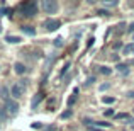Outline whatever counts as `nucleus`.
I'll use <instances>...</instances> for the list:
<instances>
[{
  "label": "nucleus",
  "mask_w": 134,
  "mask_h": 131,
  "mask_svg": "<svg viewBox=\"0 0 134 131\" xmlns=\"http://www.w3.org/2000/svg\"><path fill=\"white\" fill-rule=\"evenodd\" d=\"M5 111L9 112V114H17V111H19V104H17L15 101H12V99H9V101H5Z\"/></svg>",
  "instance_id": "5"
},
{
  "label": "nucleus",
  "mask_w": 134,
  "mask_h": 131,
  "mask_svg": "<svg viewBox=\"0 0 134 131\" xmlns=\"http://www.w3.org/2000/svg\"><path fill=\"white\" fill-rule=\"evenodd\" d=\"M24 90H26V83L24 82H17V83H14V85L10 87V95H14L15 99H19V97L24 95Z\"/></svg>",
  "instance_id": "3"
},
{
  "label": "nucleus",
  "mask_w": 134,
  "mask_h": 131,
  "mask_svg": "<svg viewBox=\"0 0 134 131\" xmlns=\"http://www.w3.org/2000/svg\"><path fill=\"white\" fill-rule=\"evenodd\" d=\"M114 101H115L114 97H102V102H104V104H114Z\"/></svg>",
  "instance_id": "12"
},
{
  "label": "nucleus",
  "mask_w": 134,
  "mask_h": 131,
  "mask_svg": "<svg viewBox=\"0 0 134 131\" xmlns=\"http://www.w3.org/2000/svg\"><path fill=\"white\" fill-rule=\"evenodd\" d=\"M7 114H9V112L5 111V107H0V119H5Z\"/></svg>",
  "instance_id": "15"
},
{
  "label": "nucleus",
  "mask_w": 134,
  "mask_h": 131,
  "mask_svg": "<svg viewBox=\"0 0 134 131\" xmlns=\"http://www.w3.org/2000/svg\"><path fill=\"white\" fill-rule=\"evenodd\" d=\"M71 114H73V112L68 109V111H65V112L61 114V118H63V119H68V118H71Z\"/></svg>",
  "instance_id": "16"
},
{
  "label": "nucleus",
  "mask_w": 134,
  "mask_h": 131,
  "mask_svg": "<svg viewBox=\"0 0 134 131\" xmlns=\"http://www.w3.org/2000/svg\"><path fill=\"white\" fill-rule=\"evenodd\" d=\"M22 31H24L26 34H29V36H34V34H36L34 27H31V26H24V27H22Z\"/></svg>",
  "instance_id": "9"
},
{
  "label": "nucleus",
  "mask_w": 134,
  "mask_h": 131,
  "mask_svg": "<svg viewBox=\"0 0 134 131\" xmlns=\"http://www.w3.org/2000/svg\"><path fill=\"white\" fill-rule=\"evenodd\" d=\"M100 73H104V75H110L112 70H110V68H107V66H100Z\"/></svg>",
  "instance_id": "13"
},
{
  "label": "nucleus",
  "mask_w": 134,
  "mask_h": 131,
  "mask_svg": "<svg viewBox=\"0 0 134 131\" xmlns=\"http://www.w3.org/2000/svg\"><path fill=\"white\" fill-rule=\"evenodd\" d=\"M0 97H2L3 101H9V88H7L5 85L0 87Z\"/></svg>",
  "instance_id": "7"
},
{
  "label": "nucleus",
  "mask_w": 134,
  "mask_h": 131,
  "mask_svg": "<svg viewBox=\"0 0 134 131\" xmlns=\"http://www.w3.org/2000/svg\"><path fill=\"white\" fill-rule=\"evenodd\" d=\"M105 118H109V116H114V109H105Z\"/></svg>",
  "instance_id": "21"
},
{
  "label": "nucleus",
  "mask_w": 134,
  "mask_h": 131,
  "mask_svg": "<svg viewBox=\"0 0 134 131\" xmlns=\"http://www.w3.org/2000/svg\"><path fill=\"white\" fill-rule=\"evenodd\" d=\"M102 5H104V7H114V5H117V2H115V0H109V2H105V0H104Z\"/></svg>",
  "instance_id": "10"
},
{
  "label": "nucleus",
  "mask_w": 134,
  "mask_h": 131,
  "mask_svg": "<svg viewBox=\"0 0 134 131\" xmlns=\"http://www.w3.org/2000/svg\"><path fill=\"white\" fill-rule=\"evenodd\" d=\"M129 33H134V24H131V26H129Z\"/></svg>",
  "instance_id": "25"
},
{
  "label": "nucleus",
  "mask_w": 134,
  "mask_h": 131,
  "mask_svg": "<svg viewBox=\"0 0 134 131\" xmlns=\"http://www.w3.org/2000/svg\"><path fill=\"white\" fill-rule=\"evenodd\" d=\"M115 119H129V114H124V112H121V114H115Z\"/></svg>",
  "instance_id": "17"
},
{
  "label": "nucleus",
  "mask_w": 134,
  "mask_h": 131,
  "mask_svg": "<svg viewBox=\"0 0 134 131\" xmlns=\"http://www.w3.org/2000/svg\"><path fill=\"white\" fill-rule=\"evenodd\" d=\"M41 7H43V10L46 14H56L58 12V2L56 0H43Z\"/></svg>",
  "instance_id": "2"
},
{
  "label": "nucleus",
  "mask_w": 134,
  "mask_h": 131,
  "mask_svg": "<svg viewBox=\"0 0 134 131\" xmlns=\"http://www.w3.org/2000/svg\"><path fill=\"white\" fill-rule=\"evenodd\" d=\"M131 51H132V44H127V46L124 48V55H129Z\"/></svg>",
  "instance_id": "20"
},
{
  "label": "nucleus",
  "mask_w": 134,
  "mask_h": 131,
  "mask_svg": "<svg viewBox=\"0 0 134 131\" xmlns=\"http://www.w3.org/2000/svg\"><path fill=\"white\" fill-rule=\"evenodd\" d=\"M43 26H44L46 31H56L59 26H61V20H58V19H46L43 22Z\"/></svg>",
  "instance_id": "4"
},
{
  "label": "nucleus",
  "mask_w": 134,
  "mask_h": 131,
  "mask_svg": "<svg viewBox=\"0 0 134 131\" xmlns=\"http://www.w3.org/2000/svg\"><path fill=\"white\" fill-rule=\"evenodd\" d=\"M75 101H76V94H73L71 97L68 99V104H70V106H73V104H75Z\"/></svg>",
  "instance_id": "19"
},
{
  "label": "nucleus",
  "mask_w": 134,
  "mask_h": 131,
  "mask_svg": "<svg viewBox=\"0 0 134 131\" xmlns=\"http://www.w3.org/2000/svg\"><path fill=\"white\" fill-rule=\"evenodd\" d=\"M14 70H15L17 75H24L27 68H26V65H22V63H15V65H14Z\"/></svg>",
  "instance_id": "6"
},
{
  "label": "nucleus",
  "mask_w": 134,
  "mask_h": 131,
  "mask_svg": "<svg viewBox=\"0 0 134 131\" xmlns=\"http://www.w3.org/2000/svg\"><path fill=\"white\" fill-rule=\"evenodd\" d=\"M117 70H121V72H124V73H127V66L124 65V63H121V65H117Z\"/></svg>",
  "instance_id": "18"
},
{
  "label": "nucleus",
  "mask_w": 134,
  "mask_h": 131,
  "mask_svg": "<svg viewBox=\"0 0 134 131\" xmlns=\"http://www.w3.org/2000/svg\"><path fill=\"white\" fill-rule=\"evenodd\" d=\"M132 53H134V43H132Z\"/></svg>",
  "instance_id": "28"
},
{
  "label": "nucleus",
  "mask_w": 134,
  "mask_h": 131,
  "mask_svg": "<svg viewBox=\"0 0 134 131\" xmlns=\"http://www.w3.org/2000/svg\"><path fill=\"white\" fill-rule=\"evenodd\" d=\"M132 65H134V61H132Z\"/></svg>",
  "instance_id": "30"
},
{
  "label": "nucleus",
  "mask_w": 134,
  "mask_h": 131,
  "mask_svg": "<svg viewBox=\"0 0 134 131\" xmlns=\"http://www.w3.org/2000/svg\"><path fill=\"white\" fill-rule=\"evenodd\" d=\"M92 131H98V129H97V128H92Z\"/></svg>",
  "instance_id": "27"
},
{
  "label": "nucleus",
  "mask_w": 134,
  "mask_h": 131,
  "mask_svg": "<svg viewBox=\"0 0 134 131\" xmlns=\"http://www.w3.org/2000/svg\"><path fill=\"white\" fill-rule=\"evenodd\" d=\"M54 46H61V38H58V39H54Z\"/></svg>",
  "instance_id": "22"
},
{
  "label": "nucleus",
  "mask_w": 134,
  "mask_h": 131,
  "mask_svg": "<svg viewBox=\"0 0 134 131\" xmlns=\"http://www.w3.org/2000/svg\"><path fill=\"white\" fill-rule=\"evenodd\" d=\"M129 95H131V97H134V92H131V94H129Z\"/></svg>",
  "instance_id": "26"
},
{
  "label": "nucleus",
  "mask_w": 134,
  "mask_h": 131,
  "mask_svg": "<svg viewBox=\"0 0 134 131\" xmlns=\"http://www.w3.org/2000/svg\"><path fill=\"white\" fill-rule=\"evenodd\" d=\"M97 14H100V15H109V12H107V10H98Z\"/></svg>",
  "instance_id": "23"
},
{
  "label": "nucleus",
  "mask_w": 134,
  "mask_h": 131,
  "mask_svg": "<svg viewBox=\"0 0 134 131\" xmlns=\"http://www.w3.org/2000/svg\"><path fill=\"white\" fill-rule=\"evenodd\" d=\"M132 41H134V34H132Z\"/></svg>",
  "instance_id": "29"
},
{
  "label": "nucleus",
  "mask_w": 134,
  "mask_h": 131,
  "mask_svg": "<svg viewBox=\"0 0 134 131\" xmlns=\"http://www.w3.org/2000/svg\"><path fill=\"white\" fill-rule=\"evenodd\" d=\"M110 85H109V83H104V85H100V90H105V88H109Z\"/></svg>",
  "instance_id": "24"
},
{
  "label": "nucleus",
  "mask_w": 134,
  "mask_h": 131,
  "mask_svg": "<svg viewBox=\"0 0 134 131\" xmlns=\"http://www.w3.org/2000/svg\"><path fill=\"white\" fill-rule=\"evenodd\" d=\"M20 10H22V14L26 17H32L37 12V5H36V2H24V3H20Z\"/></svg>",
  "instance_id": "1"
},
{
  "label": "nucleus",
  "mask_w": 134,
  "mask_h": 131,
  "mask_svg": "<svg viewBox=\"0 0 134 131\" xmlns=\"http://www.w3.org/2000/svg\"><path fill=\"white\" fill-rule=\"evenodd\" d=\"M95 126H100V128H104V126H105V128H110V123H104V121H97V123H95Z\"/></svg>",
  "instance_id": "14"
},
{
  "label": "nucleus",
  "mask_w": 134,
  "mask_h": 131,
  "mask_svg": "<svg viewBox=\"0 0 134 131\" xmlns=\"http://www.w3.org/2000/svg\"><path fill=\"white\" fill-rule=\"evenodd\" d=\"M5 41H7V43H10V44H17V43H20L22 39H20L19 36H7Z\"/></svg>",
  "instance_id": "8"
},
{
  "label": "nucleus",
  "mask_w": 134,
  "mask_h": 131,
  "mask_svg": "<svg viewBox=\"0 0 134 131\" xmlns=\"http://www.w3.org/2000/svg\"><path fill=\"white\" fill-rule=\"evenodd\" d=\"M41 99H43V94H37L36 97H34V101H32V107H36V104H39Z\"/></svg>",
  "instance_id": "11"
}]
</instances>
